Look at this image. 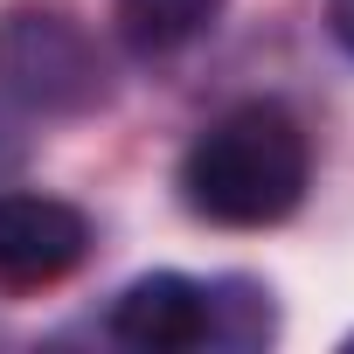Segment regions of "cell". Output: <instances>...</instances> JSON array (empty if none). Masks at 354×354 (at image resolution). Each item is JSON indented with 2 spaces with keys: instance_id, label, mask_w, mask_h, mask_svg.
<instances>
[{
  "instance_id": "3957f363",
  "label": "cell",
  "mask_w": 354,
  "mask_h": 354,
  "mask_svg": "<svg viewBox=\"0 0 354 354\" xmlns=\"http://www.w3.org/2000/svg\"><path fill=\"white\" fill-rule=\"evenodd\" d=\"M84 257H91L84 209L35 188H0V285L8 292H42L70 278Z\"/></svg>"
},
{
  "instance_id": "277c9868",
  "label": "cell",
  "mask_w": 354,
  "mask_h": 354,
  "mask_svg": "<svg viewBox=\"0 0 354 354\" xmlns=\"http://www.w3.org/2000/svg\"><path fill=\"white\" fill-rule=\"evenodd\" d=\"M111 333L146 354H181L209 340V285L181 271H146L111 299Z\"/></svg>"
},
{
  "instance_id": "8992f818",
  "label": "cell",
  "mask_w": 354,
  "mask_h": 354,
  "mask_svg": "<svg viewBox=\"0 0 354 354\" xmlns=\"http://www.w3.org/2000/svg\"><path fill=\"white\" fill-rule=\"evenodd\" d=\"M326 21H333V35H340V49L354 56V0H326Z\"/></svg>"
},
{
  "instance_id": "7a4b0ae2",
  "label": "cell",
  "mask_w": 354,
  "mask_h": 354,
  "mask_svg": "<svg viewBox=\"0 0 354 354\" xmlns=\"http://www.w3.org/2000/svg\"><path fill=\"white\" fill-rule=\"evenodd\" d=\"M0 91L28 111H91L104 97V63L91 35L56 8H15L0 21Z\"/></svg>"
},
{
  "instance_id": "6da1fadb",
  "label": "cell",
  "mask_w": 354,
  "mask_h": 354,
  "mask_svg": "<svg viewBox=\"0 0 354 354\" xmlns=\"http://www.w3.org/2000/svg\"><path fill=\"white\" fill-rule=\"evenodd\" d=\"M306 132L285 104L250 97L236 111H223L181 160V195L202 223L223 230H271L306 202Z\"/></svg>"
},
{
  "instance_id": "5b68a950",
  "label": "cell",
  "mask_w": 354,
  "mask_h": 354,
  "mask_svg": "<svg viewBox=\"0 0 354 354\" xmlns=\"http://www.w3.org/2000/svg\"><path fill=\"white\" fill-rule=\"evenodd\" d=\"M216 15H223V0H118V21L139 49H181L209 35Z\"/></svg>"
}]
</instances>
